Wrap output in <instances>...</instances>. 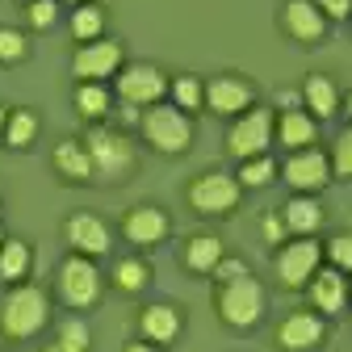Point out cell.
Wrapping results in <instances>:
<instances>
[{
  "label": "cell",
  "instance_id": "cell-15",
  "mask_svg": "<svg viewBox=\"0 0 352 352\" xmlns=\"http://www.w3.org/2000/svg\"><path fill=\"white\" fill-rule=\"evenodd\" d=\"M168 231H172V223L160 206H135V210L122 214V235L139 248H151V243L168 239Z\"/></svg>",
  "mask_w": 352,
  "mask_h": 352
},
{
  "label": "cell",
  "instance_id": "cell-39",
  "mask_svg": "<svg viewBox=\"0 0 352 352\" xmlns=\"http://www.w3.org/2000/svg\"><path fill=\"white\" fill-rule=\"evenodd\" d=\"M122 352H160V344H151V340H135V344H126Z\"/></svg>",
  "mask_w": 352,
  "mask_h": 352
},
{
  "label": "cell",
  "instance_id": "cell-8",
  "mask_svg": "<svg viewBox=\"0 0 352 352\" xmlns=\"http://www.w3.org/2000/svg\"><path fill=\"white\" fill-rule=\"evenodd\" d=\"M243 197V185L231 172H201L189 181V206L197 214H231Z\"/></svg>",
  "mask_w": 352,
  "mask_h": 352
},
{
  "label": "cell",
  "instance_id": "cell-28",
  "mask_svg": "<svg viewBox=\"0 0 352 352\" xmlns=\"http://www.w3.org/2000/svg\"><path fill=\"white\" fill-rule=\"evenodd\" d=\"M34 139H38V113L34 109H9V126H5V139L0 143H9L13 151H21Z\"/></svg>",
  "mask_w": 352,
  "mask_h": 352
},
{
  "label": "cell",
  "instance_id": "cell-35",
  "mask_svg": "<svg viewBox=\"0 0 352 352\" xmlns=\"http://www.w3.org/2000/svg\"><path fill=\"white\" fill-rule=\"evenodd\" d=\"M327 256H331V269H340V273H352V231H344V235H331V243H327Z\"/></svg>",
  "mask_w": 352,
  "mask_h": 352
},
{
  "label": "cell",
  "instance_id": "cell-11",
  "mask_svg": "<svg viewBox=\"0 0 352 352\" xmlns=\"http://www.w3.org/2000/svg\"><path fill=\"white\" fill-rule=\"evenodd\" d=\"M281 176L285 185L298 189V193H315L331 181V155H323L319 147H302V151H289V160L281 164Z\"/></svg>",
  "mask_w": 352,
  "mask_h": 352
},
{
  "label": "cell",
  "instance_id": "cell-26",
  "mask_svg": "<svg viewBox=\"0 0 352 352\" xmlns=\"http://www.w3.org/2000/svg\"><path fill=\"white\" fill-rule=\"evenodd\" d=\"M168 97H172L176 109L197 113L206 105V80H197V76H172L168 80Z\"/></svg>",
  "mask_w": 352,
  "mask_h": 352
},
{
  "label": "cell",
  "instance_id": "cell-4",
  "mask_svg": "<svg viewBox=\"0 0 352 352\" xmlns=\"http://www.w3.org/2000/svg\"><path fill=\"white\" fill-rule=\"evenodd\" d=\"M55 294L63 306L72 311H88V306L101 302V269L93 264V256H67L55 273Z\"/></svg>",
  "mask_w": 352,
  "mask_h": 352
},
{
  "label": "cell",
  "instance_id": "cell-40",
  "mask_svg": "<svg viewBox=\"0 0 352 352\" xmlns=\"http://www.w3.org/2000/svg\"><path fill=\"white\" fill-rule=\"evenodd\" d=\"M5 126H9V109L0 105V139H5Z\"/></svg>",
  "mask_w": 352,
  "mask_h": 352
},
{
  "label": "cell",
  "instance_id": "cell-7",
  "mask_svg": "<svg viewBox=\"0 0 352 352\" xmlns=\"http://www.w3.org/2000/svg\"><path fill=\"white\" fill-rule=\"evenodd\" d=\"M84 147H88V155H93V172L105 176V181H118V176H126L130 168H135V147H130V139L122 135V130L93 126L84 135Z\"/></svg>",
  "mask_w": 352,
  "mask_h": 352
},
{
  "label": "cell",
  "instance_id": "cell-10",
  "mask_svg": "<svg viewBox=\"0 0 352 352\" xmlns=\"http://www.w3.org/2000/svg\"><path fill=\"white\" fill-rule=\"evenodd\" d=\"M118 72H122V42H113V38L84 42V47L72 55V76L80 84H101V80H109Z\"/></svg>",
  "mask_w": 352,
  "mask_h": 352
},
{
  "label": "cell",
  "instance_id": "cell-41",
  "mask_svg": "<svg viewBox=\"0 0 352 352\" xmlns=\"http://www.w3.org/2000/svg\"><path fill=\"white\" fill-rule=\"evenodd\" d=\"M344 109H348V118H352V97H348V101H344Z\"/></svg>",
  "mask_w": 352,
  "mask_h": 352
},
{
  "label": "cell",
  "instance_id": "cell-6",
  "mask_svg": "<svg viewBox=\"0 0 352 352\" xmlns=\"http://www.w3.org/2000/svg\"><path fill=\"white\" fill-rule=\"evenodd\" d=\"M277 139V113L264 109V105H252L248 113H239L227 130V151L235 160H252V155H264L269 143Z\"/></svg>",
  "mask_w": 352,
  "mask_h": 352
},
{
  "label": "cell",
  "instance_id": "cell-25",
  "mask_svg": "<svg viewBox=\"0 0 352 352\" xmlns=\"http://www.w3.org/2000/svg\"><path fill=\"white\" fill-rule=\"evenodd\" d=\"M72 38L80 42H97V38H105V9L101 5H93V0H84V5H76L72 9Z\"/></svg>",
  "mask_w": 352,
  "mask_h": 352
},
{
  "label": "cell",
  "instance_id": "cell-14",
  "mask_svg": "<svg viewBox=\"0 0 352 352\" xmlns=\"http://www.w3.org/2000/svg\"><path fill=\"white\" fill-rule=\"evenodd\" d=\"M323 344V315L319 311H294L277 327V348L281 352H311Z\"/></svg>",
  "mask_w": 352,
  "mask_h": 352
},
{
  "label": "cell",
  "instance_id": "cell-17",
  "mask_svg": "<svg viewBox=\"0 0 352 352\" xmlns=\"http://www.w3.org/2000/svg\"><path fill=\"white\" fill-rule=\"evenodd\" d=\"M281 21H285V34L298 38V42H319L327 34V17L319 13L315 0H289Z\"/></svg>",
  "mask_w": 352,
  "mask_h": 352
},
{
  "label": "cell",
  "instance_id": "cell-2",
  "mask_svg": "<svg viewBox=\"0 0 352 352\" xmlns=\"http://www.w3.org/2000/svg\"><path fill=\"white\" fill-rule=\"evenodd\" d=\"M139 130H143V139H147L155 151H164V155H181V151L193 143V122H189V113L176 109L172 101H160V105L143 109Z\"/></svg>",
  "mask_w": 352,
  "mask_h": 352
},
{
  "label": "cell",
  "instance_id": "cell-22",
  "mask_svg": "<svg viewBox=\"0 0 352 352\" xmlns=\"http://www.w3.org/2000/svg\"><path fill=\"white\" fill-rule=\"evenodd\" d=\"M51 160H55V172L67 176V181H88V176H97L93 172V155H88L84 139H63Z\"/></svg>",
  "mask_w": 352,
  "mask_h": 352
},
{
  "label": "cell",
  "instance_id": "cell-31",
  "mask_svg": "<svg viewBox=\"0 0 352 352\" xmlns=\"http://www.w3.org/2000/svg\"><path fill=\"white\" fill-rule=\"evenodd\" d=\"M273 176H277V164H273L269 155H252V160L239 164V176H235V181H239L243 189H264Z\"/></svg>",
  "mask_w": 352,
  "mask_h": 352
},
{
  "label": "cell",
  "instance_id": "cell-34",
  "mask_svg": "<svg viewBox=\"0 0 352 352\" xmlns=\"http://www.w3.org/2000/svg\"><path fill=\"white\" fill-rule=\"evenodd\" d=\"M25 17H30V30H51L59 17V0H30Z\"/></svg>",
  "mask_w": 352,
  "mask_h": 352
},
{
  "label": "cell",
  "instance_id": "cell-19",
  "mask_svg": "<svg viewBox=\"0 0 352 352\" xmlns=\"http://www.w3.org/2000/svg\"><path fill=\"white\" fill-rule=\"evenodd\" d=\"M315 139H319V122L306 113V109H281L277 113V143L285 151L315 147Z\"/></svg>",
  "mask_w": 352,
  "mask_h": 352
},
{
  "label": "cell",
  "instance_id": "cell-42",
  "mask_svg": "<svg viewBox=\"0 0 352 352\" xmlns=\"http://www.w3.org/2000/svg\"><path fill=\"white\" fill-rule=\"evenodd\" d=\"M63 5H84V0H63Z\"/></svg>",
  "mask_w": 352,
  "mask_h": 352
},
{
  "label": "cell",
  "instance_id": "cell-30",
  "mask_svg": "<svg viewBox=\"0 0 352 352\" xmlns=\"http://www.w3.org/2000/svg\"><path fill=\"white\" fill-rule=\"evenodd\" d=\"M47 352H88V323L80 319H63L55 340L47 344Z\"/></svg>",
  "mask_w": 352,
  "mask_h": 352
},
{
  "label": "cell",
  "instance_id": "cell-12",
  "mask_svg": "<svg viewBox=\"0 0 352 352\" xmlns=\"http://www.w3.org/2000/svg\"><path fill=\"white\" fill-rule=\"evenodd\" d=\"M256 105V88L243 76H214L206 80V109L218 118H239Z\"/></svg>",
  "mask_w": 352,
  "mask_h": 352
},
{
  "label": "cell",
  "instance_id": "cell-24",
  "mask_svg": "<svg viewBox=\"0 0 352 352\" xmlns=\"http://www.w3.org/2000/svg\"><path fill=\"white\" fill-rule=\"evenodd\" d=\"M223 256L227 252H223V239H218V235H193L185 243V269L189 273H214Z\"/></svg>",
  "mask_w": 352,
  "mask_h": 352
},
{
  "label": "cell",
  "instance_id": "cell-16",
  "mask_svg": "<svg viewBox=\"0 0 352 352\" xmlns=\"http://www.w3.org/2000/svg\"><path fill=\"white\" fill-rule=\"evenodd\" d=\"M306 298H311V306L327 319V315H340L344 306H348L352 289H348V281H344L340 269H319L311 281H306Z\"/></svg>",
  "mask_w": 352,
  "mask_h": 352
},
{
  "label": "cell",
  "instance_id": "cell-9",
  "mask_svg": "<svg viewBox=\"0 0 352 352\" xmlns=\"http://www.w3.org/2000/svg\"><path fill=\"white\" fill-rule=\"evenodd\" d=\"M118 97H122V105L151 109L168 97V76L155 63H130L118 72Z\"/></svg>",
  "mask_w": 352,
  "mask_h": 352
},
{
  "label": "cell",
  "instance_id": "cell-38",
  "mask_svg": "<svg viewBox=\"0 0 352 352\" xmlns=\"http://www.w3.org/2000/svg\"><path fill=\"white\" fill-rule=\"evenodd\" d=\"M319 5V13L327 17V21H344V17H352V0H315Z\"/></svg>",
  "mask_w": 352,
  "mask_h": 352
},
{
  "label": "cell",
  "instance_id": "cell-23",
  "mask_svg": "<svg viewBox=\"0 0 352 352\" xmlns=\"http://www.w3.org/2000/svg\"><path fill=\"white\" fill-rule=\"evenodd\" d=\"M30 264H34V248L25 239H5L0 243V281L21 285L30 277Z\"/></svg>",
  "mask_w": 352,
  "mask_h": 352
},
{
  "label": "cell",
  "instance_id": "cell-3",
  "mask_svg": "<svg viewBox=\"0 0 352 352\" xmlns=\"http://www.w3.org/2000/svg\"><path fill=\"white\" fill-rule=\"evenodd\" d=\"M264 285L248 273V277H239V281H227V285H218V298H214V311H218V319H223L227 327H256L260 323V315H264Z\"/></svg>",
  "mask_w": 352,
  "mask_h": 352
},
{
  "label": "cell",
  "instance_id": "cell-43",
  "mask_svg": "<svg viewBox=\"0 0 352 352\" xmlns=\"http://www.w3.org/2000/svg\"><path fill=\"white\" fill-rule=\"evenodd\" d=\"M0 243H5V235H0Z\"/></svg>",
  "mask_w": 352,
  "mask_h": 352
},
{
  "label": "cell",
  "instance_id": "cell-32",
  "mask_svg": "<svg viewBox=\"0 0 352 352\" xmlns=\"http://www.w3.org/2000/svg\"><path fill=\"white\" fill-rule=\"evenodd\" d=\"M25 55H30V38L21 30L0 25V63H21Z\"/></svg>",
  "mask_w": 352,
  "mask_h": 352
},
{
  "label": "cell",
  "instance_id": "cell-33",
  "mask_svg": "<svg viewBox=\"0 0 352 352\" xmlns=\"http://www.w3.org/2000/svg\"><path fill=\"white\" fill-rule=\"evenodd\" d=\"M331 176H352V126L348 130H340V139H336V147H331Z\"/></svg>",
  "mask_w": 352,
  "mask_h": 352
},
{
  "label": "cell",
  "instance_id": "cell-18",
  "mask_svg": "<svg viewBox=\"0 0 352 352\" xmlns=\"http://www.w3.org/2000/svg\"><path fill=\"white\" fill-rule=\"evenodd\" d=\"M139 331H143V340L168 348L176 336H181V311L168 306V302H151V306H143V315H139Z\"/></svg>",
  "mask_w": 352,
  "mask_h": 352
},
{
  "label": "cell",
  "instance_id": "cell-5",
  "mask_svg": "<svg viewBox=\"0 0 352 352\" xmlns=\"http://www.w3.org/2000/svg\"><path fill=\"white\" fill-rule=\"evenodd\" d=\"M273 269H277V281L285 289H306V281L323 269V243L315 235H294V239H285L277 248Z\"/></svg>",
  "mask_w": 352,
  "mask_h": 352
},
{
  "label": "cell",
  "instance_id": "cell-44",
  "mask_svg": "<svg viewBox=\"0 0 352 352\" xmlns=\"http://www.w3.org/2000/svg\"><path fill=\"white\" fill-rule=\"evenodd\" d=\"M21 5H30V0H21Z\"/></svg>",
  "mask_w": 352,
  "mask_h": 352
},
{
  "label": "cell",
  "instance_id": "cell-20",
  "mask_svg": "<svg viewBox=\"0 0 352 352\" xmlns=\"http://www.w3.org/2000/svg\"><path fill=\"white\" fill-rule=\"evenodd\" d=\"M302 105H306V113H311L315 122L319 118H331L340 109V88H336V80L323 76V72H311V76L302 80Z\"/></svg>",
  "mask_w": 352,
  "mask_h": 352
},
{
  "label": "cell",
  "instance_id": "cell-29",
  "mask_svg": "<svg viewBox=\"0 0 352 352\" xmlns=\"http://www.w3.org/2000/svg\"><path fill=\"white\" fill-rule=\"evenodd\" d=\"M147 281H151V269H147L139 256H126V260L113 264V285H118L122 294H143Z\"/></svg>",
  "mask_w": 352,
  "mask_h": 352
},
{
  "label": "cell",
  "instance_id": "cell-21",
  "mask_svg": "<svg viewBox=\"0 0 352 352\" xmlns=\"http://www.w3.org/2000/svg\"><path fill=\"white\" fill-rule=\"evenodd\" d=\"M281 223H285L289 235H315V231L323 227V206H319L315 197L298 193V197H289V201L281 206Z\"/></svg>",
  "mask_w": 352,
  "mask_h": 352
},
{
  "label": "cell",
  "instance_id": "cell-13",
  "mask_svg": "<svg viewBox=\"0 0 352 352\" xmlns=\"http://www.w3.org/2000/svg\"><path fill=\"white\" fill-rule=\"evenodd\" d=\"M63 235H67L72 252H80V256H105L109 243H113L109 227L101 223L97 214H88V210H76V214L67 218V223H63Z\"/></svg>",
  "mask_w": 352,
  "mask_h": 352
},
{
  "label": "cell",
  "instance_id": "cell-37",
  "mask_svg": "<svg viewBox=\"0 0 352 352\" xmlns=\"http://www.w3.org/2000/svg\"><path fill=\"white\" fill-rule=\"evenodd\" d=\"M260 231H264V239H269V243H277V248L289 239V231H285V223H281V210H277V214H264Z\"/></svg>",
  "mask_w": 352,
  "mask_h": 352
},
{
  "label": "cell",
  "instance_id": "cell-1",
  "mask_svg": "<svg viewBox=\"0 0 352 352\" xmlns=\"http://www.w3.org/2000/svg\"><path fill=\"white\" fill-rule=\"evenodd\" d=\"M51 323V298L38 285H13L0 298V336L9 340H34L42 327Z\"/></svg>",
  "mask_w": 352,
  "mask_h": 352
},
{
  "label": "cell",
  "instance_id": "cell-27",
  "mask_svg": "<svg viewBox=\"0 0 352 352\" xmlns=\"http://www.w3.org/2000/svg\"><path fill=\"white\" fill-rule=\"evenodd\" d=\"M109 109H113V97H109L105 84H80L76 88V113L84 122H101Z\"/></svg>",
  "mask_w": 352,
  "mask_h": 352
},
{
  "label": "cell",
  "instance_id": "cell-36",
  "mask_svg": "<svg viewBox=\"0 0 352 352\" xmlns=\"http://www.w3.org/2000/svg\"><path fill=\"white\" fill-rule=\"evenodd\" d=\"M214 277H218V285L239 281V277H248V264L239 256H223V260H218V269H214Z\"/></svg>",
  "mask_w": 352,
  "mask_h": 352
}]
</instances>
